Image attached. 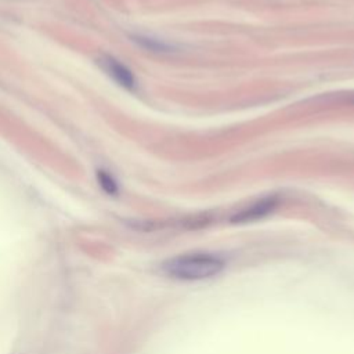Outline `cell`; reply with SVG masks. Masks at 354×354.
Returning <instances> with one entry per match:
<instances>
[{
    "mask_svg": "<svg viewBox=\"0 0 354 354\" xmlns=\"http://www.w3.org/2000/svg\"><path fill=\"white\" fill-rule=\"evenodd\" d=\"M224 261L210 253H191L174 257L163 264V271L180 281H202L218 275Z\"/></svg>",
    "mask_w": 354,
    "mask_h": 354,
    "instance_id": "cell-1",
    "label": "cell"
},
{
    "mask_svg": "<svg viewBox=\"0 0 354 354\" xmlns=\"http://www.w3.org/2000/svg\"><path fill=\"white\" fill-rule=\"evenodd\" d=\"M98 66L120 87L133 91L137 86L136 77L133 75V72L119 59H116L112 55H101L97 59Z\"/></svg>",
    "mask_w": 354,
    "mask_h": 354,
    "instance_id": "cell-2",
    "label": "cell"
},
{
    "mask_svg": "<svg viewBox=\"0 0 354 354\" xmlns=\"http://www.w3.org/2000/svg\"><path fill=\"white\" fill-rule=\"evenodd\" d=\"M278 205V196L277 195H270L266 198H261L260 201L254 202L249 207L238 212L236 214L232 216L231 221L232 223H246V221H253L257 218L264 217L270 212H272Z\"/></svg>",
    "mask_w": 354,
    "mask_h": 354,
    "instance_id": "cell-3",
    "label": "cell"
},
{
    "mask_svg": "<svg viewBox=\"0 0 354 354\" xmlns=\"http://www.w3.org/2000/svg\"><path fill=\"white\" fill-rule=\"evenodd\" d=\"M95 177H97L98 185L101 187V189L105 194H108V195H118V192H119L118 181L115 180V177L108 170L98 169L95 171Z\"/></svg>",
    "mask_w": 354,
    "mask_h": 354,
    "instance_id": "cell-4",
    "label": "cell"
},
{
    "mask_svg": "<svg viewBox=\"0 0 354 354\" xmlns=\"http://www.w3.org/2000/svg\"><path fill=\"white\" fill-rule=\"evenodd\" d=\"M133 40L138 46H141V47H144L147 50H151V51H162L163 53V51H170L171 50V47L167 43L160 41V40L153 39V37L138 35V36H133Z\"/></svg>",
    "mask_w": 354,
    "mask_h": 354,
    "instance_id": "cell-5",
    "label": "cell"
}]
</instances>
